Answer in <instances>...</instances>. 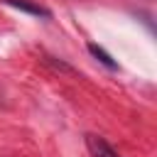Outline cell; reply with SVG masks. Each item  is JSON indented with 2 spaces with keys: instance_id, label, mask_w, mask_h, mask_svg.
I'll return each instance as SVG.
<instances>
[{
  "instance_id": "3",
  "label": "cell",
  "mask_w": 157,
  "mask_h": 157,
  "mask_svg": "<svg viewBox=\"0 0 157 157\" xmlns=\"http://www.w3.org/2000/svg\"><path fill=\"white\" fill-rule=\"evenodd\" d=\"M88 52H91V54H93V56H96V59H98V61H101L103 66H108V69H118L115 59H113V56H110V54H108V52H105L103 47H98V44L88 42Z\"/></svg>"
},
{
  "instance_id": "2",
  "label": "cell",
  "mask_w": 157,
  "mask_h": 157,
  "mask_svg": "<svg viewBox=\"0 0 157 157\" xmlns=\"http://www.w3.org/2000/svg\"><path fill=\"white\" fill-rule=\"evenodd\" d=\"M5 5H12V7H17V10H22V12H29V15H34V17H52V12L47 10V7H42V5H34V2H29V0H2Z\"/></svg>"
},
{
  "instance_id": "1",
  "label": "cell",
  "mask_w": 157,
  "mask_h": 157,
  "mask_svg": "<svg viewBox=\"0 0 157 157\" xmlns=\"http://www.w3.org/2000/svg\"><path fill=\"white\" fill-rule=\"evenodd\" d=\"M86 147H88V152L93 155V157H120L103 137H98V135H86Z\"/></svg>"
}]
</instances>
